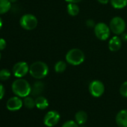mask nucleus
<instances>
[{"label":"nucleus","mask_w":127,"mask_h":127,"mask_svg":"<svg viewBox=\"0 0 127 127\" xmlns=\"http://www.w3.org/2000/svg\"><path fill=\"white\" fill-rule=\"evenodd\" d=\"M2 21L1 20V17H0V29H2Z\"/></svg>","instance_id":"30"},{"label":"nucleus","mask_w":127,"mask_h":127,"mask_svg":"<svg viewBox=\"0 0 127 127\" xmlns=\"http://www.w3.org/2000/svg\"><path fill=\"white\" fill-rule=\"evenodd\" d=\"M0 60H1V52H0Z\"/></svg>","instance_id":"32"},{"label":"nucleus","mask_w":127,"mask_h":127,"mask_svg":"<svg viewBox=\"0 0 127 127\" xmlns=\"http://www.w3.org/2000/svg\"><path fill=\"white\" fill-rule=\"evenodd\" d=\"M11 77V73L7 69H2L0 70V80L6 81Z\"/></svg>","instance_id":"21"},{"label":"nucleus","mask_w":127,"mask_h":127,"mask_svg":"<svg viewBox=\"0 0 127 127\" xmlns=\"http://www.w3.org/2000/svg\"><path fill=\"white\" fill-rule=\"evenodd\" d=\"M13 93L21 98H24L31 94L32 86L26 79L19 78L14 81L11 85Z\"/></svg>","instance_id":"1"},{"label":"nucleus","mask_w":127,"mask_h":127,"mask_svg":"<svg viewBox=\"0 0 127 127\" xmlns=\"http://www.w3.org/2000/svg\"><path fill=\"white\" fill-rule=\"evenodd\" d=\"M37 23L38 22L37 17L31 14H24L20 20V24L21 27L28 31L34 29L37 27Z\"/></svg>","instance_id":"5"},{"label":"nucleus","mask_w":127,"mask_h":127,"mask_svg":"<svg viewBox=\"0 0 127 127\" xmlns=\"http://www.w3.org/2000/svg\"><path fill=\"white\" fill-rule=\"evenodd\" d=\"M11 8V2L9 0H0V14H6Z\"/></svg>","instance_id":"16"},{"label":"nucleus","mask_w":127,"mask_h":127,"mask_svg":"<svg viewBox=\"0 0 127 127\" xmlns=\"http://www.w3.org/2000/svg\"><path fill=\"white\" fill-rule=\"evenodd\" d=\"M23 105L26 106V108H29V109H32L34 107H36L35 105V99H34L32 96H26L24 97L23 99Z\"/></svg>","instance_id":"20"},{"label":"nucleus","mask_w":127,"mask_h":127,"mask_svg":"<svg viewBox=\"0 0 127 127\" xmlns=\"http://www.w3.org/2000/svg\"><path fill=\"white\" fill-rule=\"evenodd\" d=\"M80 127H86V126H80Z\"/></svg>","instance_id":"33"},{"label":"nucleus","mask_w":127,"mask_h":127,"mask_svg":"<svg viewBox=\"0 0 127 127\" xmlns=\"http://www.w3.org/2000/svg\"><path fill=\"white\" fill-rule=\"evenodd\" d=\"M122 46V40L118 35L112 37L108 41V49L111 52H117L120 50Z\"/></svg>","instance_id":"12"},{"label":"nucleus","mask_w":127,"mask_h":127,"mask_svg":"<svg viewBox=\"0 0 127 127\" xmlns=\"http://www.w3.org/2000/svg\"><path fill=\"white\" fill-rule=\"evenodd\" d=\"M120 94L122 96L127 98V81L124 82L120 88Z\"/></svg>","instance_id":"22"},{"label":"nucleus","mask_w":127,"mask_h":127,"mask_svg":"<svg viewBox=\"0 0 127 127\" xmlns=\"http://www.w3.org/2000/svg\"><path fill=\"white\" fill-rule=\"evenodd\" d=\"M60 118H61V116L58 111H49L44 116L43 123L47 127H53L58 123Z\"/></svg>","instance_id":"8"},{"label":"nucleus","mask_w":127,"mask_h":127,"mask_svg":"<svg viewBox=\"0 0 127 127\" xmlns=\"http://www.w3.org/2000/svg\"><path fill=\"white\" fill-rule=\"evenodd\" d=\"M6 47V41L3 38H0V51H2Z\"/></svg>","instance_id":"24"},{"label":"nucleus","mask_w":127,"mask_h":127,"mask_svg":"<svg viewBox=\"0 0 127 127\" xmlns=\"http://www.w3.org/2000/svg\"><path fill=\"white\" fill-rule=\"evenodd\" d=\"M81 1H82V0H65V2H67V3H79Z\"/></svg>","instance_id":"27"},{"label":"nucleus","mask_w":127,"mask_h":127,"mask_svg":"<svg viewBox=\"0 0 127 127\" xmlns=\"http://www.w3.org/2000/svg\"><path fill=\"white\" fill-rule=\"evenodd\" d=\"M67 11L69 15L72 17H76L79 13V8L76 3H68L67 7Z\"/></svg>","instance_id":"17"},{"label":"nucleus","mask_w":127,"mask_h":127,"mask_svg":"<svg viewBox=\"0 0 127 127\" xmlns=\"http://www.w3.org/2000/svg\"><path fill=\"white\" fill-rule=\"evenodd\" d=\"M9 1H10L11 3H15V2L17 1V0H9Z\"/></svg>","instance_id":"31"},{"label":"nucleus","mask_w":127,"mask_h":127,"mask_svg":"<svg viewBox=\"0 0 127 127\" xmlns=\"http://www.w3.org/2000/svg\"><path fill=\"white\" fill-rule=\"evenodd\" d=\"M5 96V88L0 83V100H1Z\"/></svg>","instance_id":"26"},{"label":"nucleus","mask_w":127,"mask_h":127,"mask_svg":"<svg viewBox=\"0 0 127 127\" xmlns=\"http://www.w3.org/2000/svg\"><path fill=\"white\" fill-rule=\"evenodd\" d=\"M54 69L57 73H62L67 69V63L64 61H58L55 63Z\"/></svg>","instance_id":"19"},{"label":"nucleus","mask_w":127,"mask_h":127,"mask_svg":"<svg viewBox=\"0 0 127 127\" xmlns=\"http://www.w3.org/2000/svg\"><path fill=\"white\" fill-rule=\"evenodd\" d=\"M120 38H121V40H122L123 41H127V33L123 32V33L121 34Z\"/></svg>","instance_id":"28"},{"label":"nucleus","mask_w":127,"mask_h":127,"mask_svg":"<svg viewBox=\"0 0 127 127\" xmlns=\"http://www.w3.org/2000/svg\"><path fill=\"white\" fill-rule=\"evenodd\" d=\"M29 73V66L25 61H20L13 67V73L17 78H23Z\"/></svg>","instance_id":"9"},{"label":"nucleus","mask_w":127,"mask_h":127,"mask_svg":"<svg viewBox=\"0 0 127 127\" xmlns=\"http://www.w3.org/2000/svg\"><path fill=\"white\" fill-rule=\"evenodd\" d=\"M61 127H79V125L74 120H68L64 123Z\"/></svg>","instance_id":"23"},{"label":"nucleus","mask_w":127,"mask_h":127,"mask_svg":"<svg viewBox=\"0 0 127 127\" xmlns=\"http://www.w3.org/2000/svg\"><path fill=\"white\" fill-rule=\"evenodd\" d=\"M65 59L68 64L73 66L80 65L85 60V55L80 49L74 48L69 50L65 56Z\"/></svg>","instance_id":"3"},{"label":"nucleus","mask_w":127,"mask_h":127,"mask_svg":"<svg viewBox=\"0 0 127 127\" xmlns=\"http://www.w3.org/2000/svg\"><path fill=\"white\" fill-rule=\"evenodd\" d=\"M110 3L115 9H123L127 6V0H110Z\"/></svg>","instance_id":"18"},{"label":"nucleus","mask_w":127,"mask_h":127,"mask_svg":"<svg viewBox=\"0 0 127 127\" xmlns=\"http://www.w3.org/2000/svg\"><path fill=\"white\" fill-rule=\"evenodd\" d=\"M30 75L36 79H42L49 73V67L43 61H35L29 67Z\"/></svg>","instance_id":"2"},{"label":"nucleus","mask_w":127,"mask_h":127,"mask_svg":"<svg viewBox=\"0 0 127 127\" xmlns=\"http://www.w3.org/2000/svg\"><path fill=\"white\" fill-rule=\"evenodd\" d=\"M35 105L40 110H44L48 108L49 102L47 99L42 96H38L35 99Z\"/></svg>","instance_id":"14"},{"label":"nucleus","mask_w":127,"mask_h":127,"mask_svg":"<svg viewBox=\"0 0 127 127\" xmlns=\"http://www.w3.org/2000/svg\"><path fill=\"white\" fill-rule=\"evenodd\" d=\"M97 1H98L100 4L106 5V4H108V3L110 2V0H97Z\"/></svg>","instance_id":"29"},{"label":"nucleus","mask_w":127,"mask_h":127,"mask_svg":"<svg viewBox=\"0 0 127 127\" xmlns=\"http://www.w3.org/2000/svg\"><path fill=\"white\" fill-rule=\"evenodd\" d=\"M43 90H44V84L40 81L35 82L32 86L31 94L34 96H38L42 94Z\"/></svg>","instance_id":"13"},{"label":"nucleus","mask_w":127,"mask_h":127,"mask_svg":"<svg viewBox=\"0 0 127 127\" xmlns=\"http://www.w3.org/2000/svg\"><path fill=\"white\" fill-rule=\"evenodd\" d=\"M89 92L94 97H100L105 92L104 84L99 80H94L89 85Z\"/></svg>","instance_id":"7"},{"label":"nucleus","mask_w":127,"mask_h":127,"mask_svg":"<svg viewBox=\"0 0 127 127\" xmlns=\"http://www.w3.org/2000/svg\"><path fill=\"white\" fill-rule=\"evenodd\" d=\"M109 27L111 32H112L116 35H121L123 32H125L126 24L125 20L120 17H113L109 23Z\"/></svg>","instance_id":"4"},{"label":"nucleus","mask_w":127,"mask_h":127,"mask_svg":"<svg viewBox=\"0 0 127 127\" xmlns=\"http://www.w3.org/2000/svg\"><path fill=\"white\" fill-rule=\"evenodd\" d=\"M110 27L105 23H98L94 26V34L100 40H106L110 37Z\"/></svg>","instance_id":"6"},{"label":"nucleus","mask_w":127,"mask_h":127,"mask_svg":"<svg viewBox=\"0 0 127 127\" xmlns=\"http://www.w3.org/2000/svg\"><path fill=\"white\" fill-rule=\"evenodd\" d=\"M86 26L88 28H94V26H96V24H95V23H94V21L93 20L90 19V20H88L86 21Z\"/></svg>","instance_id":"25"},{"label":"nucleus","mask_w":127,"mask_h":127,"mask_svg":"<svg viewBox=\"0 0 127 127\" xmlns=\"http://www.w3.org/2000/svg\"><path fill=\"white\" fill-rule=\"evenodd\" d=\"M20 96H13L10 98L6 103L7 109L11 111H16L20 110L23 105V101Z\"/></svg>","instance_id":"10"},{"label":"nucleus","mask_w":127,"mask_h":127,"mask_svg":"<svg viewBox=\"0 0 127 127\" xmlns=\"http://www.w3.org/2000/svg\"><path fill=\"white\" fill-rule=\"evenodd\" d=\"M88 120V114L85 111H79L75 114V121L78 125H83Z\"/></svg>","instance_id":"15"},{"label":"nucleus","mask_w":127,"mask_h":127,"mask_svg":"<svg viewBox=\"0 0 127 127\" xmlns=\"http://www.w3.org/2000/svg\"><path fill=\"white\" fill-rule=\"evenodd\" d=\"M115 121L119 127H127V109L120 110L116 115Z\"/></svg>","instance_id":"11"}]
</instances>
